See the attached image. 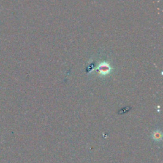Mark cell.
Instances as JSON below:
<instances>
[{"label": "cell", "mask_w": 163, "mask_h": 163, "mask_svg": "<svg viewBox=\"0 0 163 163\" xmlns=\"http://www.w3.org/2000/svg\"><path fill=\"white\" fill-rule=\"evenodd\" d=\"M153 138L157 141L161 140L162 138V133L161 132L159 131H154L153 133Z\"/></svg>", "instance_id": "1"}]
</instances>
